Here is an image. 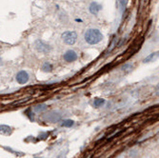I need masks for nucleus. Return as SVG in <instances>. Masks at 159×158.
<instances>
[{
    "instance_id": "nucleus-10",
    "label": "nucleus",
    "mask_w": 159,
    "mask_h": 158,
    "mask_svg": "<svg viewBox=\"0 0 159 158\" xmlns=\"http://www.w3.org/2000/svg\"><path fill=\"white\" fill-rule=\"evenodd\" d=\"M11 129L9 127V126H6V125H1L0 126V133H11Z\"/></svg>"
},
{
    "instance_id": "nucleus-12",
    "label": "nucleus",
    "mask_w": 159,
    "mask_h": 158,
    "mask_svg": "<svg viewBox=\"0 0 159 158\" xmlns=\"http://www.w3.org/2000/svg\"><path fill=\"white\" fill-rule=\"evenodd\" d=\"M75 125V122L73 120H70V119H67L65 121H63L61 123V126L64 127V128H70V127H73Z\"/></svg>"
},
{
    "instance_id": "nucleus-6",
    "label": "nucleus",
    "mask_w": 159,
    "mask_h": 158,
    "mask_svg": "<svg viewBox=\"0 0 159 158\" xmlns=\"http://www.w3.org/2000/svg\"><path fill=\"white\" fill-rule=\"evenodd\" d=\"M16 79L19 84H26L29 81V79H30V75H29L26 70H20L17 73Z\"/></svg>"
},
{
    "instance_id": "nucleus-15",
    "label": "nucleus",
    "mask_w": 159,
    "mask_h": 158,
    "mask_svg": "<svg viewBox=\"0 0 159 158\" xmlns=\"http://www.w3.org/2000/svg\"><path fill=\"white\" fill-rule=\"evenodd\" d=\"M119 3H120L121 8L123 9V8L125 7V0H119Z\"/></svg>"
},
{
    "instance_id": "nucleus-5",
    "label": "nucleus",
    "mask_w": 159,
    "mask_h": 158,
    "mask_svg": "<svg viewBox=\"0 0 159 158\" xmlns=\"http://www.w3.org/2000/svg\"><path fill=\"white\" fill-rule=\"evenodd\" d=\"M77 53L74 50H69L67 51L64 54H63V58L66 62H69V63H71V62H75L76 59H77Z\"/></svg>"
},
{
    "instance_id": "nucleus-8",
    "label": "nucleus",
    "mask_w": 159,
    "mask_h": 158,
    "mask_svg": "<svg viewBox=\"0 0 159 158\" xmlns=\"http://www.w3.org/2000/svg\"><path fill=\"white\" fill-rule=\"evenodd\" d=\"M105 102L106 101L102 98H95L94 101H93V106L95 108H100V107H102L105 104Z\"/></svg>"
},
{
    "instance_id": "nucleus-13",
    "label": "nucleus",
    "mask_w": 159,
    "mask_h": 158,
    "mask_svg": "<svg viewBox=\"0 0 159 158\" xmlns=\"http://www.w3.org/2000/svg\"><path fill=\"white\" fill-rule=\"evenodd\" d=\"M156 55H158V53L157 52H154V53H152V54H151V55H149L147 58L144 60V62H149V61H152V60H154V59H156Z\"/></svg>"
},
{
    "instance_id": "nucleus-16",
    "label": "nucleus",
    "mask_w": 159,
    "mask_h": 158,
    "mask_svg": "<svg viewBox=\"0 0 159 158\" xmlns=\"http://www.w3.org/2000/svg\"><path fill=\"white\" fill-rule=\"evenodd\" d=\"M0 61H1V59H0Z\"/></svg>"
},
{
    "instance_id": "nucleus-2",
    "label": "nucleus",
    "mask_w": 159,
    "mask_h": 158,
    "mask_svg": "<svg viewBox=\"0 0 159 158\" xmlns=\"http://www.w3.org/2000/svg\"><path fill=\"white\" fill-rule=\"evenodd\" d=\"M77 38H78V35L75 31H66L61 35V39L63 43L70 46L75 45L77 41Z\"/></svg>"
},
{
    "instance_id": "nucleus-14",
    "label": "nucleus",
    "mask_w": 159,
    "mask_h": 158,
    "mask_svg": "<svg viewBox=\"0 0 159 158\" xmlns=\"http://www.w3.org/2000/svg\"><path fill=\"white\" fill-rule=\"evenodd\" d=\"M133 69V66L131 65V64H127V65H125L123 68H122V70H126V71H129V70H132Z\"/></svg>"
},
{
    "instance_id": "nucleus-9",
    "label": "nucleus",
    "mask_w": 159,
    "mask_h": 158,
    "mask_svg": "<svg viewBox=\"0 0 159 158\" xmlns=\"http://www.w3.org/2000/svg\"><path fill=\"white\" fill-rule=\"evenodd\" d=\"M45 110H47V105L46 104H38L34 107V111L35 112H42Z\"/></svg>"
},
{
    "instance_id": "nucleus-4",
    "label": "nucleus",
    "mask_w": 159,
    "mask_h": 158,
    "mask_svg": "<svg viewBox=\"0 0 159 158\" xmlns=\"http://www.w3.org/2000/svg\"><path fill=\"white\" fill-rule=\"evenodd\" d=\"M44 119L51 123H56L61 119V115L57 111H50L44 115Z\"/></svg>"
},
{
    "instance_id": "nucleus-7",
    "label": "nucleus",
    "mask_w": 159,
    "mask_h": 158,
    "mask_svg": "<svg viewBox=\"0 0 159 158\" xmlns=\"http://www.w3.org/2000/svg\"><path fill=\"white\" fill-rule=\"evenodd\" d=\"M101 10V5L99 3H96V2H93L90 4L89 6V11L91 13L93 14H96L99 12V11Z\"/></svg>"
},
{
    "instance_id": "nucleus-1",
    "label": "nucleus",
    "mask_w": 159,
    "mask_h": 158,
    "mask_svg": "<svg viewBox=\"0 0 159 158\" xmlns=\"http://www.w3.org/2000/svg\"><path fill=\"white\" fill-rule=\"evenodd\" d=\"M84 38H85V41L88 43L89 45H95V44H98L100 41H102L103 34L99 30H97V29L91 28L86 31L84 34Z\"/></svg>"
},
{
    "instance_id": "nucleus-11",
    "label": "nucleus",
    "mask_w": 159,
    "mask_h": 158,
    "mask_svg": "<svg viewBox=\"0 0 159 158\" xmlns=\"http://www.w3.org/2000/svg\"><path fill=\"white\" fill-rule=\"evenodd\" d=\"M52 65L51 63H49V62L44 63L42 66V70L45 71V73H49V71L52 70Z\"/></svg>"
},
{
    "instance_id": "nucleus-3",
    "label": "nucleus",
    "mask_w": 159,
    "mask_h": 158,
    "mask_svg": "<svg viewBox=\"0 0 159 158\" xmlns=\"http://www.w3.org/2000/svg\"><path fill=\"white\" fill-rule=\"evenodd\" d=\"M34 48L37 52L41 53H48L52 51V47L48 43L42 41V40H36L34 43Z\"/></svg>"
}]
</instances>
